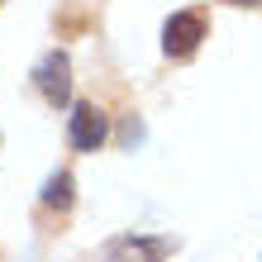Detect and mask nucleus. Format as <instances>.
<instances>
[{
    "mask_svg": "<svg viewBox=\"0 0 262 262\" xmlns=\"http://www.w3.org/2000/svg\"><path fill=\"white\" fill-rule=\"evenodd\" d=\"M205 38V14L200 10H181L162 24V53L167 57H191Z\"/></svg>",
    "mask_w": 262,
    "mask_h": 262,
    "instance_id": "obj_1",
    "label": "nucleus"
},
{
    "mask_svg": "<svg viewBox=\"0 0 262 262\" xmlns=\"http://www.w3.org/2000/svg\"><path fill=\"white\" fill-rule=\"evenodd\" d=\"M43 205H53V210H67L72 205V177L67 172L48 177V186H43Z\"/></svg>",
    "mask_w": 262,
    "mask_h": 262,
    "instance_id": "obj_5",
    "label": "nucleus"
},
{
    "mask_svg": "<svg viewBox=\"0 0 262 262\" xmlns=\"http://www.w3.org/2000/svg\"><path fill=\"white\" fill-rule=\"evenodd\" d=\"M172 253V243L167 238H115L110 243V262H162Z\"/></svg>",
    "mask_w": 262,
    "mask_h": 262,
    "instance_id": "obj_4",
    "label": "nucleus"
},
{
    "mask_svg": "<svg viewBox=\"0 0 262 262\" xmlns=\"http://www.w3.org/2000/svg\"><path fill=\"white\" fill-rule=\"evenodd\" d=\"M34 86H38V96L48 100L53 110H57V105H67L72 100V62H67V53L53 48L48 57H43L38 72H34Z\"/></svg>",
    "mask_w": 262,
    "mask_h": 262,
    "instance_id": "obj_2",
    "label": "nucleus"
},
{
    "mask_svg": "<svg viewBox=\"0 0 262 262\" xmlns=\"http://www.w3.org/2000/svg\"><path fill=\"white\" fill-rule=\"evenodd\" d=\"M229 5H262V0H229Z\"/></svg>",
    "mask_w": 262,
    "mask_h": 262,
    "instance_id": "obj_6",
    "label": "nucleus"
},
{
    "mask_svg": "<svg viewBox=\"0 0 262 262\" xmlns=\"http://www.w3.org/2000/svg\"><path fill=\"white\" fill-rule=\"evenodd\" d=\"M105 134H110L105 115H100L91 100H76V105H72V124H67L72 148H76V152H96V148L105 143Z\"/></svg>",
    "mask_w": 262,
    "mask_h": 262,
    "instance_id": "obj_3",
    "label": "nucleus"
}]
</instances>
